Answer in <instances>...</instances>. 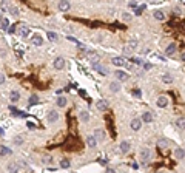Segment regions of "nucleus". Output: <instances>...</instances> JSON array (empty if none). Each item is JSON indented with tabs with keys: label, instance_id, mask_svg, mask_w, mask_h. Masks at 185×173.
<instances>
[{
	"label": "nucleus",
	"instance_id": "1",
	"mask_svg": "<svg viewBox=\"0 0 185 173\" xmlns=\"http://www.w3.org/2000/svg\"><path fill=\"white\" fill-rule=\"evenodd\" d=\"M53 66L56 70H63L65 68V59L63 57H56L54 62H53Z\"/></svg>",
	"mask_w": 185,
	"mask_h": 173
},
{
	"label": "nucleus",
	"instance_id": "2",
	"mask_svg": "<svg viewBox=\"0 0 185 173\" xmlns=\"http://www.w3.org/2000/svg\"><path fill=\"white\" fill-rule=\"evenodd\" d=\"M114 76L117 81H120V82H125V81H128V74L124 71V70H116L114 71Z\"/></svg>",
	"mask_w": 185,
	"mask_h": 173
},
{
	"label": "nucleus",
	"instance_id": "3",
	"mask_svg": "<svg viewBox=\"0 0 185 173\" xmlns=\"http://www.w3.org/2000/svg\"><path fill=\"white\" fill-rule=\"evenodd\" d=\"M94 137L97 139V142H102V141H105V137H106V133L105 130H102V128H97L96 131H94Z\"/></svg>",
	"mask_w": 185,
	"mask_h": 173
},
{
	"label": "nucleus",
	"instance_id": "4",
	"mask_svg": "<svg viewBox=\"0 0 185 173\" xmlns=\"http://www.w3.org/2000/svg\"><path fill=\"white\" fill-rule=\"evenodd\" d=\"M139 156H141L142 161H148V159L151 158V150L148 148V147H143L141 150V153H139Z\"/></svg>",
	"mask_w": 185,
	"mask_h": 173
},
{
	"label": "nucleus",
	"instance_id": "5",
	"mask_svg": "<svg viewBox=\"0 0 185 173\" xmlns=\"http://www.w3.org/2000/svg\"><path fill=\"white\" fill-rule=\"evenodd\" d=\"M130 127H131V130H134V131H139L141 130V127H142V121L139 118H134L131 122H130Z\"/></svg>",
	"mask_w": 185,
	"mask_h": 173
},
{
	"label": "nucleus",
	"instance_id": "6",
	"mask_svg": "<svg viewBox=\"0 0 185 173\" xmlns=\"http://www.w3.org/2000/svg\"><path fill=\"white\" fill-rule=\"evenodd\" d=\"M46 119H48V122H49V124H56V122H57V119H59V113L56 111V110H51V111H48Z\"/></svg>",
	"mask_w": 185,
	"mask_h": 173
},
{
	"label": "nucleus",
	"instance_id": "7",
	"mask_svg": "<svg viewBox=\"0 0 185 173\" xmlns=\"http://www.w3.org/2000/svg\"><path fill=\"white\" fill-rule=\"evenodd\" d=\"M91 66H93V70H96V71H99L102 74V76H106L108 74V70L105 68V66H102L99 62H96V64H91Z\"/></svg>",
	"mask_w": 185,
	"mask_h": 173
},
{
	"label": "nucleus",
	"instance_id": "8",
	"mask_svg": "<svg viewBox=\"0 0 185 173\" xmlns=\"http://www.w3.org/2000/svg\"><path fill=\"white\" fill-rule=\"evenodd\" d=\"M17 33H19L20 37H28V36H29V28H28L26 25L22 23V25L19 26V29H17Z\"/></svg>",
	"mask_w": 185,
	"mask_h": 173
},
{
	"label": "nucleus",
	"instance_id": "9",
	"mask_svg": "<svg viewBox=\"0 0 185 173\" xmlns=\"http://www.w3.org/2000/svg\"><path fill=\"white\" fill-rule=\"evenodd\" d=\"M156 104H157V107L165 108L167 105H168V97H167V96H159V97H157V101H156Z\"/></svg>",
	"mask_w": 185,
	"mask_h": 173
},
{
	"label": "nucleus",
	"instance_id": "10",
	"mask_svg": "<svg viewBox=\"0 0 185 173\" xmlns=\"http://www.w3.org/2000/svg\"><path fill=\"white\" fill-rule=\"evenodd\" d=\"M119 148H120L122 153H128L130 150H131V144H130V141H122L120 145H119Z\"/></svg>",
	"mask_w": 185,
	"mask_h": 173
},
{
	"label": "nucleus",
	"instance_id": "11",
	"mask_svg": "<svg viewBox=\"0 0 185 173\" xmlns=\"http://www.w3.org/2000/svg\"><path fill=\"white\" fill-rule=\"evenodd\" d=\"M153 119H154V118H153V114H151L150 111H145V113L142 114L141 121H142L143 124H151V122H153Z\"/></svg>",
	"mask_w": 185,
	"mask_h": 173
},
{
	"label": "nucleus",
	"instance_id": "12",
	"mask_svg": "<svg viewBox=\"0 0 185 173\" xmlns=\"http://www.w3.org/2000/svg\"><path fill=\"white\" fill-rule=\"evenodd\" d=\"M96 107H97V110H100V111H105V110L108 108V102L105 99H99L96 102Z\"/></svg>",
	"mask_w": 185,
	"mask_h": 173
},
{
	"label": "nucleus",
	"instance_id": "13",
	"mask_svg": "<svg viewBox=\"0 0 185 173\" xmlns=\"http://www.w3.org/2000/svg\"><path fill=\"white\" fill-rule=\"evenodd\" d=\"M111 62H113V64H114L116 66H124L125 64H127V60H125V57H113V59H111Z\"/></svg>",
	"mask_w": 185,
	"mask_h": 173
},
{
	"label": "nucleus",
	"instance_id": "14",
	"mask_svg": "<svg viewBox=\"0 0 185 173\" xmlns=\"http://www.w3.org/2000/svg\"><path fill=\"white\" fill-rule=\"evenodd\" d=\"M8 173H19V164H16V162H8Z\"/></svg>",
	"mask_w": 185,
	"mask_h": 173
},
{
	"label": "nucleus",
	"instance_id": "15",
	"mask_svg": "<svg viewBox=\"0 0 185 173\" xmlns=\"http://www.w3.org/2000/svg\"><path fill=\"white\" fill-rule=\"evenodd\" d=\"M79 119H80V122L87 124V122L89 121V113L87 111V110H82V111L79 113Z\"/></svg>",
	"mask_w": 185,
	"mask_h": 173
},
{
	"label": "nucleus",
	"instance_id": "16",
	"mask_svg": "<svg viewBox=\"0 0 185 173\" xmlns=\"http://www.w3.org/2000/svg\"><path fill=\"white\" fill-rule=\"evenodd\" d=\"M71 8V3L68 0H62V2H59V10L60 11H68Z\"/></svg>",
	"mask_w": 185,
	"mask_h": 173
},
{
	"label": "nucleus",
	"instance_id": "17",
	"mask_svg": "<svg viewBox=\"0 0 185 173\" xmlns=\"http://www.w3.org/2000/svg\"><path fill=\"white\" fill-rule=\"evenodd\" d=\"M87 145H88L89 148H96V145H97V139H96V137H94L93 135H91V136H88V137H87Z\"/></svg>",
	"mask_w": 185,
	"mask_h": 173
},
{
	"label": "nucleus",
	"instance_id": "18",
	"mask_svg": "<svg viewBox=\"0 0 185 173\" xmlns=\"http://www.w3.org/2000/svg\"><path fill=\"white\" fill-rule=\"evenodd\" d=\"M31 42H33V45H35V46H40L43 43V39L39 36V34H34L33 37H31Z\"/></svg>",
	"mask_w": 185,
	"mask_h": 173
},
{
	"label": "nucleus",
	"instance_id": "19",
	"mask_svg": "<svg viewBox=\"0 0 185 173\" xmlns=\"http://www.w3.org/2000/svg\"><path fill=\"white\" fill-rule=\"evenodd\" d=\"M10 101L11 102H19L20 101V93L17 91V90H12L11 94H10Z\"/></svg>",
	"mask_w": 185,
	"mask_h": 173
},
{
	"label": "nucleus",
	"instance_id": "20",
	"mask_svg": "<svg viewBox=\"0 0 185 173\" xmlns=\"http://www.w3.org/2000/svg\"><path fill=\"white\" fill-rule=\"evenodd\" d=\"M176 53V43H170L168 46H167V50H165V54L167 56H173Z\"/></svg>",
	"mask_w": 185,
	"mask_h": 173
},
{
	"label": "nucleus",
	"instance_id": "21",
	"mask_svg": "<svg viewBox=\"0 0 185 173\" xmlns=\"http://www.w3.org/2000/svg\"><path fill=\"white\" fill-rule=\"evenodd\" d=\"M11 148H8L6 145H0V156H6V155H11Z\"/></svg>",
	"mask_w": 185,
	"mask_h": 173
},
{
	"label": "nucleus",
	"instance_id": "22",
	"mask_svg": "<svg viewBox=\"0 0 185 173\" xmlns=\"http://www.w3.org/2000/svg\"><path fill=\"white\" fill-rule=\"evenodd\" d=\"M110 90H111L113 93H117V91L120 90V83L117 82V81H114V82H111V83H110Z\"/></svg>",
	"mask_w": 185,
	"mask_h": 173
},
{
	"label": "nucleus",
	"instance_id": "23",
	"mask_svg": "<svg viewBox=\"0 0 185 173\" xmlns=\"http://www.w3.org/2000/svg\"><path fill=\"white\" fill-rule=\"evenodd\" d=\"M174 156H176V159H184V158H185L184 148H176V150H174Z\"/></svg>",
	"mask_w": 185,
	"mask_h": 173
},
{
	"label": "nucleus",
	"instance_id": "24",
	"mask_svg": "<svg viewBox=\"0 0 185 173\" xmlns=\"http://www.w3.org/2000/svg\"><path fill=\"white\" fill-rule=\"evenodd\" d=\"M176 127H177L179 130H185V118H177V121H176Z\"/></svg>",
	"mask_w": 185,
	"mask_h": 173
},
{
	"label": "nucleus",
	"instance_id": "25",
	"mask_svg": "<svg viewBox=\"0 0 185 173\" xmlns=\"http://www.w3.org/2000/svg\"><path fill=\"white\" fill-rule=\"evenodd\" d=\"M66 104H68L66 97H57V107L63 108V107H66Z\"/></svg>",
	"mask_w": 185,
	"mask_h": 173
},
{
	"label": "nucleus",
	"instance_id": "26",
	"mask_svg": "<svg viewBox=\"0 0 185 173\" xmlns=\"http://www.w3.org/2000/svg\"><path fill=\"white\" fill-rule=\"evenodd\" d=\"M46 37H48L51 42H56L59 36H57V33H54V31H48V33H46Z\"/></svg>",
	"mask_w": 185,
	"mask_h": 173
},
{
	"label": "nucleus",
	"instance_id": "27",
	"mask_svg": "<svg viewBox=\"0 0 185 173\" xmlns=\"http://www.w3.org/2000/svg\"><path fill=\"white\" fill-rule=\"evenodd\" d=\"M153 16H154L156 20H164L165 19V14L162 11H154V12H153Z\"/></svg>",
	"mask_w": 185,
	"mask_h": 173
},
{
	"label": "nucleus",
	"instance_id": "28",
	"mask_svg": "<svg viewBox=\"0 0 185 173\" xmlns=\"http://www.w3.org/2000/svg\"><path fill=\"white\" fill-rule=\"evenodd\" d=\"M60 167H62V168H70V167H71L70 159H66V158L62 159V161H60Z\"/></svg>",
	"mask_w": 185,
	"mask_h": 173
},
{
	"label": "nucleus",
	"instance_id": "29",
	"mask_svg": "<svg viewBox=\"0 0 185 173\" xmlns=\"http://www.w3.org/2000/svg\"><path fill=\"white\" fill-rule=\"evenodd\" d=\"M37 102H39V96H37V94L29 96V101H28V104H29V105H35Z\"/></svg>",
	"mask_w": 185,
	"mask_h": 173
},
{
	"label": "nucleus",
	"instance_id": "30",
	"mask_svg": "<svg viewBox=\"0 0 185 173\" xmlns=\"http://www.w3.org/2000/svg\"><path fill=\"white\" fill-rule=\"evenodd\" d=\"M162 81L165 83H171L173 82V76H171V74H164V76H162Z\"/></svg>",
	"mask_w": 185,
	"mask_h": 173
},
{
	"label": "nucleus",
	"instance_id": "31",
	"mask_svg": "<svg viewBox=\"0 0 185 173\" xmlns=\"http://www.w3.org/2000/svg\"><path fill=\"white\" fill-rule=\"evenodd\" d=\"M0 26H2V29H10V20H8V19H3V20H2V25H0Z\"/></svg>",
	"mask_w": 185,
	"mask_h": 173
},
{
	"label": "nucleus",
	"instance_id": "32",
	"mask_svg": "<svg viewBox=\"0 0 185 173\" xmlns=\"http://www.w3.org/2000/svg\"><path fill=\"white\" fill-rule=\"evenodd\" d=\"M145 8H147L145 5H141V6H137V10H134V14H136V16H141V14H142V11L145 10Z\"/></svg>",
	"mask_w": 185,
	"mask_h": 173
},
{
	"label": "nucleus",
	"instance_id": "33",
	"mask_svg": "<svg viewBox=\"0 0 185 173\" xmlns=\"http://www.w3.org/2000/svg\"><path fill=\"white\" fill-rule=\"evenodd\" d=\"M122 19H124L125 22H130V20L133 19V16H131V14H128V12H124V14H122Z\"/></svg>",
	"mask_w": 185,
	"mask_h": 173
},
{
	"label": "nucleus",
	"instance_id": "34",
	"mask_svg": "<svg viewBox=\"0 0 185 173\" xmlns=\"http://www.w3.org/2000/svg\"><path fill=\"white\" fill-rule=\"evenodd\" d=\"M0 8H2V10L3 11H6V10H10V3H8V2H2V3H0Z\"/></svg>",
	"mask_w": 185,
	"mask_h": 173
},
{
	"label": "nucleus",
	"instance_id": "35",
	"mask_svg": "<svg viewBox=\"0 0 185 173\" xmlns=\"http://www.w3.org/2000/svg\"><path fill=\"white\" fill-rule=\"evenodd\" d=\"M14 144H16V145H22V144H23V137H22V136H17L16 139H14Z\"/></svg>",
	"mask_w": 185,
	"mask_h": 173
},
{
	"label": "nucleus",
	"instance_id": "36",
	"mask_svg": "<svg viewBox=\"0 0 185 173\" xmlns=\"http://www.w3.org/2000/svg\"><path fill=\"white\" fill-rule=\"evenodd\" d=\"M10 11H11V14H12V16H17V14L20 12V11H19V8H16V6H11V8H10Z\"/></svg>",
	"mask_w": 185,
	"mask_h": 173
},
{
	"label": "nucleus",
	"instance_id": "37",
	"mask_svg": "<svg viewBox=\"0 0 185 173\" xmlns=\"http://www.w3.org/2000/svg\"><path fill=\"white\" fill-rule=\"evenodd\" d=\"M128 8H133V10H137V3H136V2H133V0H131V2H128Z\"/></svg>",
	"mask_w": 185,
	"mask_h": 173
},
{
	"label": "nucleus",
	"instance_id": "38",
	"mask_svg": "<svg viewBox=\"0 0 185 173\" xmlns=\"http://www.w3.org/2000/svg\"><path fill=\"white\" fill-rule=\"evenodd\" d=\"M157 144H159V147H167V145H168V142H167V139H160Z\"/></svg>",
	"mask_w": 185,
	"mask_h": 173
},
{
	"label": "nucleus",
	"instance_id": "39",
	"mask_svg": "<svg viewBox=\"0 0 185 173\" xmlns=\"http://www.w3.org/2000/svg\"><path fill=\"white\" fill-rule=\"evenodd\" d=\"M151 68H153V64H148V62L143 64V70H145V71H148V70H151Z\"/></svg>",
	"mask_w": 185,
	"mask_h": 173
},
{
	"label": "nucleus",
	"instance_id": "40",
	"mask_svg": "<svg viewBox=\"0 0 185 173\" xmlns=\"http://www.w3.org/2000/svg\"><path fill=\"white\" fill-rule=\"evenodd\" d=\"M131 62H134L136 65H141V64H142V60L139 59V57H133V59H131Z\"/></svg>",
	"mask_w": 185,
	"mask_h": 173
},
{
	"label": "nucleus",
	"instance_id": "41",
	"mask_svg": "<svg viewBox=\"0 0 185 173\" xmlns=\"http://www.w3.org/2000/svg\"><path fill=\"white\" fill-rule=\"evenodd\" d=\"M26 127H28L29 130H34V128H35V125H34V124L31 122V121H29V122H26Z\"/></svg>",
	"mask_w": 185,
	"mask_h": 173
},
{
	"label": "nucleus",
	"instance_id": "42",
	"mask_svg": "<svg viewBox=\"0 0 185 173\" xmlns=\"http://www.w3.org/2000/svg\"><path fill=\"white\" fill-rule=\"evenodd\" d=\"M133 94L136 96V97H141V96H142V93H141V90H133Z\"/></svg>",
	"mask_w": 185,
	"mask_h": 173
},
{
	"label": "nucleus",
	"instance_id": "43",
	"mask_svg": "<svg viewBox=\"0 0 185 173\" xmlns=\"http://www.w3.org/2000/svg\"><path fill=\"white\" fill-rule=\"evenodd\" d=\"M2 83H5V76H3V74H0V85H2Z\"/></svg>",
	"mask_w": 185,
	"mask_h": 173
},
{
	"label": "nucleus",
	"instance_id": "44",
	"mask_svg": "<svg viewBox=\"0 0 185 173\" xmlns=\"http://www.w3.org/2000/svg\"><path fill=\"white\" fill-rule=\"evenodd\" d=\"M105 173H116V170H114V168H106Z\"/></svg>",
	"mask_w": 185,
	"mask_h": 173
},
{
	"label": "nucleus",
	"instance_id": "45",
	"mask_svg": "<svg viewBox=\"0 0 185 173\" xmlns=\"http://www.w3.org/2000/svg\"><path fill=\"white\" fill-rule=\"evenodd\" d=\"M180 60L185 62V53H182V54H180Z\"/></svg>",
	"mask_w": 185,
	"mask_h": 173
},
{
	"label": "nucleus",
	"instance_id": "46",
	"mask_svg": "<svg viewBox=\"0 0 185 173\" xmlns=\"http://www.w3.org/2000/svg\"><path fill=\"white\" fill-rule=\"evenodd\" d=\"M2 20H3V19H2V17H0V25H2Z\"/></svg>",
	"mask_w": 185,
	"mask_h": 173
}]
</instances>
